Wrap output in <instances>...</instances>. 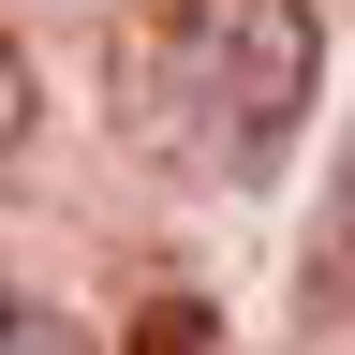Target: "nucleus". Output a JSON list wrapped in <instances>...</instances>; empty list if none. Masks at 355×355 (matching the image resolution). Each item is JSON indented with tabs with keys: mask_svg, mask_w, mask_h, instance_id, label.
<instances>
[{
	"mask_svg": "<svg viewBox=\"0 0 355 355\" xmlns=\"http://www.w3.org/2000/svg\"><path fill=\"white\" fill-rule=\"evenodd\" d=\"M311 60H326L311 0H178L163 44H148L133 133L178 148V163H207V178H266L296 104H311Z\"/></svg>",
	"mask_w": 355,
	"mask_h": 355,
	"instance_id": "obj_1",
	"label": "nucleus"
},
{
	"mask_svg": "<svg viewBox=\"0 0 355 355\" xmlns=\"http://www.w3.org/2000/svg\"><path fill=\"white\" fill-rule=\"evenodd\" d=\"M311 311H355V148L326 178V222H311Z\"/></svg>",
	"mask_w": 355,
	"mask_h": 355,
	"instance_id": "obj_2",
	"label": "nucleus"
},
{
	"mask_svg": "<svg viewBox=\"0 0 355 355\" xmlns=\"http://www.w3.org/2000/svg\"><path fill=\"white\" fill-rule=\"evenodd\" d=\"M0 355H89V340H74V311H60V296L0 282Z\"/></svg>",
	"mask_w": 355,
	"mask_h": 355,
	"instance_id": "obj_3",
	"label": "nucleus"
},
{
	"mask_svg": "<svg viewBox=\"0 0 355 355\" xmlns=\"http://www.w3.org/2000/svg\"><path fill=\"white\" fill-rule=\"evenodd\" d=\"M15 148H30V60L0 44V163H15Z\"/></svg>",
	"mask_w": 355,
	"mask_h": 355,
	"instance_id": "obj_4",
	"label": "nucleus"
}]
</instances>
